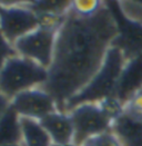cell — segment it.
I'll return each mask as SVG.
<instances>
[{
	"instance_id": "1",
	"label": "cell",
	"mask_w": 142,
	"mask_h": 146,
	"mask_svg": "<svg viewBox=\"0 0 142 146\" xmlns=\"http://www.w3.org/2000/svg\"><path fill=\"white\" fill-rule=\"evenodd\" d=\"M118 35L117 15L108 2L102 1L90 15L79 13L70 5L58 28L47 82L41 86L55 98L58 110L63 111L93 78Z\"/></svg>"
},
{
	"instance_id": "2",
	"label": "cell",
	"mask_w": 142,
	"mask_h": 146,
	"mask_svg": "<svg viewBox=\"0 0 142 146\" xmlns=\"http://www.w3.org/2000/svg\"><path fill=\"white\" fill-rule=\"evenodd\" d=\"M126 62L127 59L123 52L118 47L112 46L109 49L101 68L88 85L66 104L63 111L68 113L78 105L99 103L108 97L114 96L118 80Z\"/></svg>"
},
{
	"instance_id": "3",
	"label": "cell",
	"mask_w": 142,
	"mask_h": 146,
	"mask_svg": "<svg viewBox=\"0 0 142 146\" xmlns=\"http://www.w3.org/2000/svg\"><path fill=\"white\" fill-rule=\"evenodd\" d=\"M47 78L48 69L14 55L0 68V93L11 100L26 90L43 86Z\"/></svg>"
},
{
	"instance_id": "4",
	"label": "cell",
	"mask_w": 142,
	"mask_h": 146,
	"mask_svg": "<svg viewBox=\"0 0 142 146\" xmlns=\"http://www.w3.org/2000/svg\"><path fill=\"white\" fill-rule=\"evenodd\" d=\"M60 24H41L13 44L17 55L48 69L53 58Z\"/></svg>"
},
{
	"instance_id": "5",
	"label": "cell",
	"mask_w": 142,
	"mask_h": 146,
	"mask_svg": "<svg viewBox=\"0 0 142 146\" xmlns=\"http://www.w3.org/2000/svg\"><path fill=\"white\" fill-rule=\"evenodd\" d=\"M40 25L39 16L28 2H0V29L12 46Z\"/></svg>"
},
{
	"instance_id": "6",
	"label": "cell",
	"mask_w": 142,
	"mask_h": 146,
	"mask_svg": "<svg viewBox=\"0 0 142 146\" xmlns=\"http://www.w3.org/2000/svg\"><path fill=\"white\" fill-rule=\"evenodd\" d=\"M74 129L73 143L81 146L89 138L111 131L113 121L98 103H87L68 111Z\"/></svg>"
},
{
	"instance_id": "7",
	"label": "cell",
	"mask_w": 142,
	"mask_h": 146,
	"mask_svg": "<svg viewBox=\"0 0 142 146\" xmlns=\"http://www.w3.org/2000/svg\"><path fill=\"white\" fill-rule=\"evenodd\" d=\"M10 106L20 117L36 121H41L58 110L55 98L42 87H36L17 95L10 100Z\"/></svg>"
},
{
	"instance_id": "8",
	"label": "cell",
	"mask_w": 142,
	"mask_h": 146,
	"mask_svg": "<svg viewBox=\"0 0 142 146\" xmlns=\"http://www.w3.org/2000/svg\"><path fill=\"white\" fill-rule=\"evenodd\" d=\"M140 89H142V52L127 60L118 80L114 96L124 105Z\"/></svg>"
},
{
	"instance_id": "9",
	"label": "cell",
	"mask_w": 142,
	"mask_h": 146,
	"mask_svg": "<svg viewBox=\"0 0 142 146\" xmlns=\"http://www.w3.org/2000/svg\"><path fill=\"white\" fill-rule=\"evenodd\" d=\"M40 123L45 127L52 144L73 143L74 129L69 113L56 110L42 118Z\"/></svg>"
},
{
	"instance_id": "10",
	"label": "cell",
	"mask_w": 142,
	"mask_h": 146,
	"mask_svg": "<svg viewBox=\"0 0 142 146\" xmlns=\"http://www.w3.org/2000/svg\"><path fill=\"white\" fill-rule=\"evenodd\" d=\"M111 132L121 146H142V121L122 113L112 123Z\"/></svg>"
},
{
	"instance_id": "11",
	"label": "cell",
	"mask_w": 142,
	"mask_h": 146,
	"mask_svg": "<svg viewBox=\"0 0 142 146\" xmlns=\"http://www.w3.org/2000/svg\"><path fill=\"white\" fill-rule=\"evenodd\" d=\"M20 116L11 106L0 118V146L21 144Z\"/></svg>"
},
{
	"instance_id": "12",
	"label": "cell",
	"mask_w": 142,
	"mask_h": 146,
	"mask_svg": "<svg viewBox=\"0 0 142 146\" xmlns=\"http://www.w3.org/2000/svg\"><path fill=\"white\" fill-rule=\"evenodd\" d=\"M22 146H52V142L40 121L20 117Z\"/></svg>"
},
{
	"instance_id": "13",
	"label": "cell",
	"mask_w": 142,
	"mask_h": 146,
	"mask_svg": "<svg viewBox=\"0 0 142 146\" xmlns=\"http://www.w3.org/2000/svg\"><path fill=\"white\" fill-rule=\"evenodd\" d=\"M121 16L131 24L142 26V2L120 1L117 3Z\"/></svg>"
},
{
	"instance_id": "14",
	"label": "cell",
	"mask_w": 142,
	"mask_h": 146,
	"mask_svg": "<svg viewBox=\"0 0 142 146\" xmlns=\"http://www.w3.org/2000/svg\"><path fill=\"white\" fill-rule=\"evenodd\" d=\"M123 113L132 118L142 121V89L137 92L124 103Z\"/></svg>"
},
{
	"instance_id": "15",
	"label": "cell",
	"mask_w": 142,
	"mask_h": 146,
	"mask_svg": "<svg viewBox=\"0 0 142 146\" xmlns=\"http://www.w3.org/2000/svg\"><path fill=\"white\" fill-rule=\"evenodd\" d=\"M81 146H121L117 137L110 131L87 139Z\"/></svg>"
},
{
	"instance_id": "16",
	"label": "cell",
	"mask_w": 142,
	"mask_h": 146,
	"mask_svg": "<svg viewBox=\"0 0 142 146\" xmlns=\"http://www.w3.org/2000/svg\"><path fill=\"white\" fill-rule=\"evenodd\" d=\"M17 55L14 48L11 44L7 40V38L2 34L0 29V68L3 66V64L8 60L10 57Z\"/></svg>"
},
{
	"instance_id": "17",
	"label": "cell",
	"mask_w": 142,
	"mask_h": 146,
	"mask_svg": "<svg viewBox=\"0 0 142 146\" xmlns=\"http://www.w3.org/2000/svg\"><path fill=\"white\" fill-rule=\"evenodd\" d=\"M9 107H10V99L6 97L2 93H0V118L8 110Z\"/></svg>"
},
{
	"instance_id": "18",
	"label": "cell",
	"mask_w": 142,
	"mask_h": 146,
	"mask_svg": "<svg viewBox=\"0 0 142 146\" xmlns=\"http://www.w3.org/2000/svg\"><path fill=\"white\" fill-rule=\"evenodd\" d=\"M52 146H79L74 143H68V144H52Z\"/></svg>"
},
{
	"instance_id": "19",
	"label": "cell",
	"mask_w": 142,
	"mask_h": 146,
	"mask_svg": "<svg viewBox=\"0 0 142 146\" xmlns=\"http://www.w3.org/2000/svg\"><path fill=\"white\" fill-rule=\"evenodd\" d=\"M5 146H22V144H12V145H5Z\"/></svg>"
}]
</instances>
